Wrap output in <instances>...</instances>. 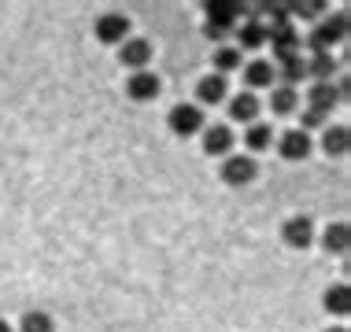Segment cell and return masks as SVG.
Instances as JSON below:
<instances>
[{"mask_svg": "<svg viewBox=\"0 0 351 332\" xmlns=\"http://www.w3.org/2000/svg\"><path fill=\"white\" fill-rule=\"evenodd\" d=\"M23 332H56V321L52 314H45V310H30V314H23Z\"/></svg>", "mask_w": 351, "mask_h": 332, "instance_id": "cell-22", "label": "cell"}, {"mask_svg": "<svg viewBox=\"0 0 351 332\" xmlns=\"http://www.w3.org/2000/svg\"><path fill=\"white\" fill-rule=\"evenodd\" d=\"M259 115V100H255V92H237L230 100V118L233 122H255Z\"/></svg>", "mask_w": 351, "mask_h": 332, "instance_id": "cell-14", "label": "cell"}, {"mask_svg": "<svg viewBox=\"0 0 351 332\" xmlns=\"http://www.w3.org/2000/svg\"><path fill=\"white\" fill-rule=\"evenodd\" d=\"M292 12H296V15H303V18H315V15H318V4H296Z\"/></svg>", "mask_w": 351, "mask_h": 332, "instance_id": "cell-27", "label": "cell"}, {"mask_svg": "<svg viewBox=\"0 0 351 332\" xmlns=\"http://www.w3.org/2000/svg\"><path fill=\"white\" fill-rule=\"evenodd\" d=\"M348 236H351V233H348V225H344V222H333L326 233H322V244H326V251L344 255V251H348Z\"/></svg>", "mask_w": 351, "mask_h": 332, "instance_id": "cell-17", "label": "cell"}, {"mask_svg": "<svg viewBox=\"0 0 351 332\" xmlns=\"http://www.w3.org/2000/svg\"><path fill=\"white\" fill-rule=\"evenodd\" d=\"M126 92H130V100L148 103V100L159 97V78H156L152 71H134V74L126 78Z\"/></svg>", "mask_w": 351, "mask_h": 332, "instance_id": "cell-6", "label": "cell"}, {"mask_svg": "<svg viewBox=\"0 0 351 332\" xmlns=\"http://www.w3.org/2000/svg\"><path fill=\"white\" fill-rule=\"evenodd\" d=\"M241 12L244 8L237 4V0H211V4H207V26H215V30L226 34L237 18H241Z\"/></svg>", "mask_w": 351, "mask_h": 332, "instance_id": "cell-8", "label": "cell"}, {"mask_svg": "<svg viewBox=\"0 0 351 332\" xmlns=\"http://www.w3.org/2000/svg\"><path fill=\"white\" fill-rule=\"evenodd\" d=\"M233 129L230 126H204V151L207 155H230Z\"/></svg>", "mask_w": 351, "mask_h": 332, "instance_id": "cell-12", "label": "cell"}, {"mask_svg": "<svg viewBox=\"0 0 351 332\" xmlns=\"http://www.w3.org/2000/svg\"><path fill=\"white\" fill-rule=\"evenodd\" d=\"M267 41L274 44V55H278V63L292 60V55H300V37L292 26H274V30H267Z\"/></svg>", "mask_w": 351, "mask_h": 332, "instance_id": "cell-9", "label": "cell"}, {"mask_svg": "<svg viewBox=\"0 0 351 332\" xmlns=\"http://www.w3.org/2000/svg\"><path fill=\"white\" fill-rule=\"evenodd\" d=\"M0 332H15V329H12V325H8V321H4V318H0Z\"/></svg>", "mask_w": 351, "mask_h": 332, "instance_id": "cell-28", "label": "cell"}, {"mask_svg": "<svg viewBox=\"0 0 351 332\" xmlns=\"http://www.w3.org/2000/svg\"><path fill=\"white\" fill-rule=\"evenodd\" d=\"M333 71H337V60H333L329 52H318L315 60L307 63V74H311L315 81H329V78H333Z\"/></svg>", "mask_w": 351, "mask_h": 332, "instance_id": "cell-18", "label": "cell"}, {"mask_svg": "<svg viewBox=\"0 0 351 332\" xmlns=\"http://www.w3.org/2000/svg\"><path fill=\"white\" fill-rule=\"evenodd\" d=\"M119 60L130 66V71H145L148 60H152V44L145 41V37H126L119 49Z\"/></svg>", "mask_w": 351, "mask_h": 332, "instance_id": "cell-10", "label": "cell"}, {"mask_svg": "<svg viewBox=\"0 0 351 332\" xmlns=\"http://www.w3.org/2000/svg\"><path fill=\"white\" fill-rule=\"evenodd\" d=\"M329 332H344V329H329Z\"/></svg>", "mask_w": 351, "mask_h": 332, "instance_id": "cell-29", "label": "cell"}, {"mask_svg": "<svg viewBox=\"0 0 351 332\" xmlns=\"http://www.w3.org/2000/svg\"><path fill=\"white\" fill-rule=\"evenodd\" d=\"M244 81H248L252 89H267V85H274V66L267 60H252L244 66Z\"/></svg>", "mask_w": 351, "mask_h": 332, "instance_id": "cell-15", "label": "cell"}, {"mask_svg": "<svg viewBox=\"0 0 351 332\" xmlns=\"http://www.w3.org/2000/svg\"><path fill=\"white\" fill-rule=\"evenodd\" d=\"M255 174H259V166H255V159L248 155H230L222 159V181L233 185V188H244L255 181Z\"/></svg>", "mask_w": 351, "mask_h": 332, "instance_id": "cell-2", "label": "cell"}, {"mask_svg": "<svg viewBox=\"0 0 351 332\" xmlns=\"http://www.w3.org/2000/svg\"><path fill=\"white\" fill-rule=\"evenodd\" d=\"M274 74H281V81L292 89L300 78H307V63H303V55H292V60H285L281 71H274Z\"/></svg>", "mask_w": 351, "mask_h": 332, "instance_id": "cell-20", "label": "cell"}, {"mask_svg": "<svg viewBox=\"0 0 351 332\" xmlns=\"http://www.w3.org/2000/svg\"><path fill=\"white\" fill-rule=\"evenodd\" d=\"M244 140H248V148H252V151H267V148H270V140H274V129H270V126H263V122H252L248 133H244Z\"/></svg>", "mask_w": 351, "mask_h": 332, "instance_id": "cell-19", "label": "cell"}, {"mask_svg": "<svg viewBox=\"0 0 351 332\" xmlns=\"http://www.w3.org/2000/svg\"><path fill=\"white\" fill-rule=\"evenodd\" d=\"M237 66H241V52L237 49H218L215 52V71L222 74V78H226V71H237Z\"/></svg>", "mask_w": 351, "mask_h": 332, "instance_id": "cell-25", "label": "cell"}, {"mask_svg": "<svg viewBox=\"0 0 351 332\" xmlns=\"http://www.w3.org/2000/svg\"><path fill=\"white\" fill-rule=\"evenodd\" d=\"M226 97H230V81H226L222 74H207V78H200V85H196V100H204V103H222Z\"/></svg>", "mask_w": 351, "mask_h": 332, "instance_id": "cell-13", "label": "cell"}, {"mask_svg": "<svg viewBox=\"0 0 351 332\" xmlns=\"http://www.w3.org/2000/svg\"><path fill=\"white\" fill-rule=\"evenodd\" d=\"M167 126H170V133H178V137H193V133L204 129V107H196V103H178V107H170Z\"/></svg>", "mask_w": 351, "mask_h": 332, "instance_id": "cell-1", "label": "cell"}, {"mask_svg": "<svg viewBox=\"0 0 351 332\" xmlns=\"http://www.w3.org/2000/svg\"><path fill=\"white\" fill-rule=\"evenodd\" d=\"M281 240L289 244V248H296V251L311 248V240H315V222H311V218H303V214L289 218V222L281 225Z\"/></svg>", "mask_w": 351, "mask_h": 332, "instance_id": "cell-5", "label": "cell"}, {"mask_svg": "<svg viewBox=\"0 0 351 332\" xmlns=\"http://www.w3.org/2000/svg\"><path fill=\"white\" fill-rule=\"evenodd\" d=\"M296 89H289V85H281V89H274V100H270V107H274V115H292L296 111Z\"/></svg>", "mask_w": 351, "mask_h": 332, "instance_id": "cell-21", "label": "cell"}, {"mask_svg": "<svg viewBox=\"0 0 351 332\" xmlns=\"http://www.w3.org/2000/svg\"><path fill=\"white\" fill-rule=\"evenodd\" d=\"M340 103V89L333 81H315V89L307 92V111H318V115H329Z\"/></svg>", "mask_w": 351, "mask_h": 332, "instance_id": "cell-11", "label": "cell"}, {"mask_svg": "<svg viewBox=\"0 0 351 332\" xmlns=\"http://www.w3.org/2000/svg\"><path fill=\"white\" fill-rule=\"evenodd\" d=\"M348 303H351L348 284H333V288L326 292V310L329 314H348Z\"/></svg>", "mask_w": 351, "mask_h": 332, "instance_id": "cell-24", "label": "cell"}, {"mask_svg": "<svg viewBox=\"0 0 351 332\" xmlns=\"http://www.w3.org/2000/svg\"><path fill=\"white\" fill-rule=\"evenodd\" d=\"M93 30H97V41H104V44H122L130 37V18L122 12H104Z\"/></svg>", "mask_w": 351, "mask_h": 332, "instance_id": "cell-3", "label": "cell"}, {"mask_svg": "<svg viewBox=\"0 0 351 332\" xmlns=\"http://www.w3.org/2000/svg\"><path fill=\"white\" fill-rule=\"evenodd\" d=\"M322 122H326V115H318V111H303V133H307V129H318Z\"/></svg>", "mask_w": 351, "mask_h": 332, "instance_id": "cell-26", "label": "cell"}, {"mask_svg": "<svg viewBox=\"0 0 351 332\" xmlns=\"http://www.w3.org/2000/svg\"><path fill=\"white\" fill-rule=\"evenodd\" d=\"M278 151H281V159H289V163H300V159H307V155H311V133H303V129L281 133Z\"/></svg>", "mask_w": 351, "mask_h": 332, "instance_id": "cell-7", "label": "cell"}, {"mask_svg": "<svg viewBox=\"0 0 351 332\" xmlns=\"http://www.w3.org/2000/svg\"><path fill=\"white\" fill-rule=\"evenodd\" d=\"M344 30H348V18L344 15H333V18H326V23H322L318 26V30L315 34H311V52H329V49H333V44L337 41H344Z\"/></svg>", "mask_w": 351, "mask_h": 332, "instance_id": "cell-4", "label": "cell"}, {"mask_svg": "<svg viewBox=\"0 0 351 332\" xmlns=\"http://www.w3.org/2000/svg\"><path fill=\"white\" fill-rule=\"evenodd\" d=\"M241 44L244 49H259V44H267V26L248 18V23L241 26Z\"/></svg>", "mask_w": 351, "mask_h": 332, "instance_id": "cell-23", "label": "cell"}, {"mask_svg": "<svg viewBox=\"0 0 351 332\" xmlns=\"http://www.w3.org/2000/svg\"><path fill=\"white\" fill-rule=\"evenodd\" d=\"M322 148H326L329 155H344V151L351 148V133H348V126H329L326 137H322Z\"/></svg>", "mask_w": 351, "mask_h": 332, "instance_id": "cell-16", "label": "cell"}]
</instances>
